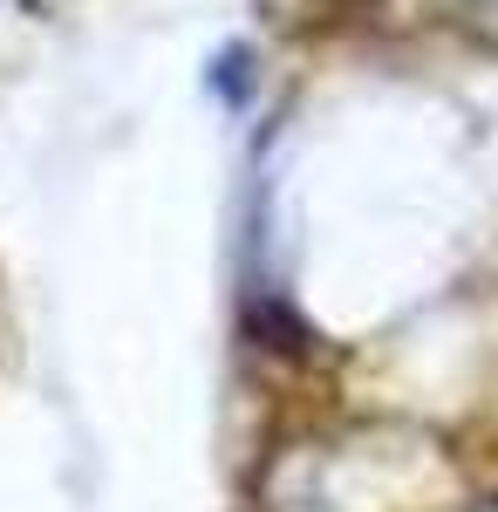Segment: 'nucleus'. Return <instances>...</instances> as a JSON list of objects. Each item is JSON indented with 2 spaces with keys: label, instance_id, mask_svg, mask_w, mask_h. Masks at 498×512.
Listing matches in <instances>:
<instances>
[{
  "label": "nucleus",
  "instance_id": "nucleus-1",
  "mask_svg": "<svg viewBox=\"0 0 498 512\" xmlns=\"http://www.w3.org/2000/svg\"><path fill=\"white\" fill-rule=\"evenodd\" d=\"M226 82V103H239L246 96V48H232L226 62H212V89Z\"/></svg>",
  "mask_w": 498,
  "mask_h": 512
}]
</instances>
